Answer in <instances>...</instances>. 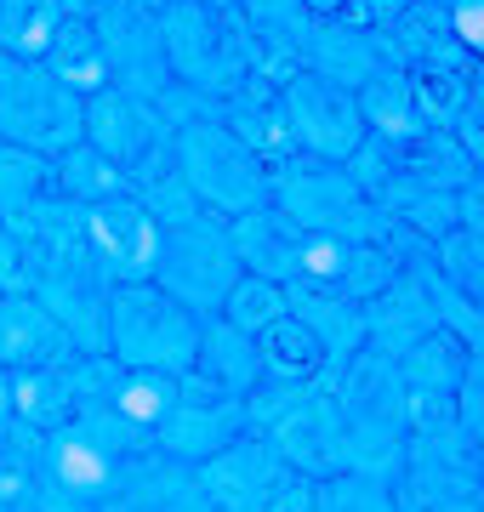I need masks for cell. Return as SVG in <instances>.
I'll use <instances>...</instances> for the list:
<instances>
[{
  "instance_id": "cell-18",
  "label": "cell",
  "mask_w": 484,
  "mask_h": 512,
  "mask_svg": "<svg viewBox=\"0 0 484 512\" xmlns=\"http://www.w3.org/2000/svg\"><path fill=\"white\" fill-rule=\"evenodd\" d=\"M359 103V120H365V131H371V143L382 148H405L416 143L422 131H433L422 114H416V103H410V86H405V74L388 69V74H376V80H365L354 92Z\"/></svg>"
},
{
  "instance_id": "cell-26",
  "label": "cell",
  "mask_w": 484,
  "mask_h": 512,
  "mask_svg": "<svg viewBox=\"0 0 484 512\" xmlns=\"http://www.w3.org/2000/svg\"><path fill=\"white\" fill-rule=\"evenodd\" d=\"M445 23H450V35H456V46L479 57V46H484V0H450Z\"/></svg>"
},
{
  "instance_id": "cell-10",
  "label": "cell",
  "mask_w": 484,
  "mask_h": 512,
  "mask_svg": "<svg viewBox=\"0 0 484 512\" xmlns=\"http://www.w3.org/2000/svg\"><path fill=\"white\" fill-rule=\"evenodd\" d=\"M80 137L97 148V154H109L120 171H137V165L149 160L160 143H171V131L154 120L149 103H137V97H126L120 86H109V92L86 97V109H80Z\"/></svg>"
},
{
  "instance_id": "cell-4",
  "label": "cell",
  "mask_w": 484,
  "mask_h": 512,
  "mask_svg": "<svg viewBox=\"0 0 484 512\" xmlns=\"http://www.w3.org/2000/svg\"><path fill=\"white\" fill-rule=\"evenodd\" d=\"M268 205L302 234H342V239H371V245L388 222V211H376L359 194L348 165L302 160V154L268 165Z\"/></svg>"
},
{
  "instance_id": "cell-25",
  "label": "cell",
  "mask_w": 484,
  "mask_h": 512,
  "mask_svg": "<svg viewBox=\"0 0 484 512\" xmlns=\"http://www.w3.org/2000/svg\"><path fill=\"white\" fill-rule=\"evenodd\" d=\"M410 0H342V12H336V29H365V35H382L399 12H405Z\"/></svg>"
},
{
  "instance_id": "cell-15",
  "label": "cell",
  "mask_w": 484,
  "mask_h": 512,
  "mask_svg": "<svg viewBox=\"0 0 484 512\" xmlns=\"http://www.w3.org/2000/svg\"><path fill=\"white\" fill-rule=\"evenodd\" d=\"M308 69L336 80V86H348L359 92L365 80L393 69L388 46L382 35H365V29H336V23H314V40H308Z\"/></svg>"
},
{
  "instance_id": "cell-14",
  "label": "cell",
  "mask_w": 484,
  "mask_h": 512,
  "mask_svg": "<svg viewBox=\"0 0 484 512\" xmlns=\"http://www.w3.org/2000/svg\"><path fill=\"white\" fill-rule=\"evenodd\" d=\"M75 348L52 308H40L29 296H0V359L18 370H52L63 353Z\"/></svg>"
},
{
  "instance_id": "cell-30",
  "label": "cell",
  "mask_w": 484,
  "mask_h": 512,
  "mask_svg": "<svg viewBox=\"0 0 484 512\" xmlns=\"http://www.w3.org/2000/svg\"><path fill=\"white\" fill-rule=\"evenodd\" d=\"M416 6H450V0H416Z\"/></svg>"
},
{
  "instance_id": "cell-21",
  "label": "cell",
  "mask_w": 484,
  "mask_h": 512,
  "mask_svg": "<svg viewBox=\"0 0 484 512\" xmlns=\"http://www.w3.org/2000/svg\"><path fill=\"white\" fill-rule=\"evenodd\" d=\"M302 512H399L393 490L371 473H325V478H308L302 484Z\"/></svg>"
},
{
  "instance_id": "cell-3",
  "label": "cell",
  "mask_w": 484,
  "mask_h": 512,
  "mask_svg": "<svg viewBox=\"0 0 484 512\" xmlns=\"http://www.w3.org/2000/svg\"><path fill=\"white\" fill-rule=\"evenodd\" d=\"M171 160H177L188 194L200 200L205 217L240 222V217H251V211L268 205V165L234 131H223L217 120H205V114L171 131Z\"/></svg>"
},
{
  "instance_id": "cell-7",
  "label": "cell",
  "mask_w": 484,
  "mask_h": 512,
  "mask_svg": "<svg viewBox=\"0 0 484 512\" xmlns=\"http://www.w3.org/2000/svg\"><path fill=\"white\" fill-rule=\"evenodd\" d=\"M280 114H285V131H291V148H297L302 160L348 165L359 148L371 143L354 92L325 80V74H314V69H302L297 80L280 86Z\"/></svg>"
},
{
  "instance_id": "cell-6",
  "label": "cell",
  "mask_w": 484,
  "mask_h": 512,
  "mask_svg": "<svg viewBox=\"0 0 484 512\" xmlns=\"http://www.w3.org/2000/svg\"><path fill=\"white\" fill-rule=\"evenodd\" d=\"M240 274L245 268H240L234 239H228V222L200 217V222H188V228H166L160 234V256H154L149 279L171 302H183L194 319H211Z\"/></svg>"
},
{
  "instance_id": "cell-11",
  "label": "cell",
  "mask_w": 484,
  "mask_h": 512,
  "mask_svg": "<svg viewBox=\"0 0 484 512\" xmlns=\"http://www.w3.org/2000/svg\"><path fill=\"white\" fill-rule=\"evenodd\" d=\"M188 376H200L205 393L211 399H228L240 404L251 387L262 382V353H257V336H245V330L223 325L217 313L200 325V348H194V365Z\"/></svg>"
},
{
  "instance_id": "cell-1",
  "label": "cell",
  "mask_w": 484,
  "mask_h": 512,
  "mask_svg": "<svg viewBox=\"0 0 484 512\" xmlns=\"http://www.w3.org/2000/svg\"><path fill=\"white\" fill-rule=\"evenodd\" d=\"M160 52L166 74L205 109H217L251 80V40L240 12H217L205 0H177L171 12H160Z\"/></svg>"
},
{
  "instance_id": "cell-23",
  "label": "cell",
  "mask_w": 484,
  "mask_h": 512,
  "mask_svg": "<svg viewBox=\"0 0 484 512\" xmlns=\"http://www.w3.org/2000/svg\"><path fill=\"white\" fill-rule=\"evenodd\" d=\"M46 200H52V165L35 160V154H23V148L0 143V217L23 222Z\"/></svg>"
},
{
  "instance_id": "cell-9",
  "label": "cell",
  "mask_w": 484,
  "mask_h": 512,
  "mask_svg": "<svg viewBox=\"0 0 484 512\" xmlns=\"http://www.w3.org/2000/svg\"><path fill=\"white\" fill-rule=\"evenodd\" d=\"M80 239L92 268L109 285H137L154 274V256H160V222L143 211L137 200H109L80 211Z\"/></svg>"
},
{
  "instance_id": "cell-5",
  "label": "cell",
  "mask_w": 484,
  "mask_h": 512,
  "mask_svg": "<svg viewBox=\"0 0 484 512\" xmlns=\"http://www.w3.org/2000/svg\"><path fill=\"white\" fill-rule=\"evenodd\" d=\"M80 103L75 92H63L40 63H12L0 57V143L23 148L35 160L52 165L57 154H69L80 137Z\"/></svg>"
},
{
  "instance_id": "cell-27",
  "label": "cell",
  "mask_w": 484,
  "mask_h": 512,
  "mask_svg": "<svg viewBox=\"0 0 484 512\" xmlns=\"http://www.w3.org/2000/svg\"><path fill=\"white\" fill-rule=\"evenodd\" d=\"M131 12H149V18H160V12H171V6H177V0H126Z\"/></svg>"
},
{
  "instance_id": "cell-2",
  "label": "cell",
  "mask_w": 484,
  "mask_h": 512,
  "mask_svg": "<svg viewBox=\"0 0 484 512\" xmlns=\"http://www.w3.org/2000/svg\"><path fill=\"white\" fill-rule=\"evenodd\" d=\"M200 325L183 302H171L154 279L137 285H109L103 302V353L120 370H160V376H188Z\"/></svg>"
},
{
  "instance_id": "cell-28",
  "label": "cell",
  "mask_w": 484,
  "mask_h": 512,
  "mask_svg": "<svg viewBox=\"0 0 484 512\" xmlns=\"http://www.w3.org/2000/svg\"><path fill=\"white\" fill-rule=\"evenodd\" d=\"M92 6H103V0H63V12H69V18H86Z\"/></svg>"
},
{
  "instance_id": "cell-22",
  "label": "cell",
  "mask_w": 484,
  "mask_h": 512,
  "mask_svg": "<svg viewBox=\"0 0 484 512\" xmlns=\"http://www.w3.org/2000/svg\"><path fill=\"white\" fill-rule=\"evenodd\" d=\"M285 313H291V291H285V285H274V279H262V274H240L234 291L223 296L217 319L245 330V336H262L268 325H280Z\"/></svg>"
},
{
  "instance_id": "cell-13",
  "label": "cell",
  "mask_w": 484,
  "mask_h": 512,
  "mask_svg": "<svg viewBox=\"0 0 484 512\" xmlns=\"http://www.w3.org/2000/svg\"><path fill=\"white\" fill-rule=\"evenodd\" d=\"M240 427H245V416H240V404H228V399H177L171 404V416L160 421V444H166V456H177V461H211L223 444H234L240 439Z\"/></svg>"
},
{
  "instance_id": "cell-12",
  "label": "cell",
  "mask_w": 484,
  "mask_h": 512,
  "mask_svg": "<svg viewBox=\"0 0 484 512\" xmlns=\"http://www.w3.org/2000/svg\"><path fill=\"white\" fill-rule=\"evenodd\" d=\"M205 120H217L223 131H234L262 165H280L291 160V131H285V114H280V92L262 86V80H245L234 97H223L217 109H205Z\"/></svg>"
},
{
  "instance_id": "cell-8",
  "label": "cell",
  "mask_w": 484,
  "mask_h": 512,
  "mask_svg": "<svg viewBox=\"0 0 484 512\" xmlns=\"http://www.w3.org/2000/svg\"><path fill=\"white\" fill-rule=\"evenodd\" d=\"M86 23L103 40V57H109L114 86L137 103H154V97L171 86L166 74V52H160V18L149 12H131L126 0H103L86 12Z\"/></svg>"
},
{
  "instance_id": "cell-24",
  "label": "cell",
  "mask_w": 484,
  "mask_h": 512,
  "mask_svg": "<svg viewBox=\"0 0 484 512\" xmlns=\"http://www.w3.org/2000/svg\"><path fill=\"white\" fill-rule=\"evenodd\" d=\"M18 399H23V410H29V421H46V427H52L57 410L69 404V382H63L57 370H23Z\"/></svg>"
},
{
  "instance_id": "cell-29",
  "label": "cell",
  "mask_w": 484,
  "mask_h": 512,
  "mask_svg": "<svg viewBox=\"0 0 484 512\" xmlns=\"http://www.w3.org/2000/svg\"><path fill=\"white\" fill-rule=\"evenodd\" d=\"M205 6H217V12H234V6H240V0H205Z\"/></svg>"
},
{
  "instance_id": "cell-19",
  "label": "cell",
  "mask_w": 484,
  "mask_h": 512,
  "mask_svg": "<svg viewBox=\"0 0 484 512\" xmlns=\"http://www.w3.org/2000/svg\"><path fill=\"white\" fill-rule=\"evenodd\" d=\"M63 18H69L63 0H0V57L40 63L63 29Z\"/></svg>"
},
{
  "instance_id": "cell-20",
  "label": "cell",
  "mask_w": 484,
  "mask_h": 512,
  "mask_svg": "<svg viewBox=\"0 0 484 512\" xmlns=\"http://www.w3.org/2000/svg\"><path fill=\"white\" fill-rule=\"evenodd\" d=\"M257 353H262V376H280V382H314L319 370H325V348H319V336L302 325L297 313H285L280 325H268L257 336Z\"/></svg>"
},
{
  "instance_id": "cell-16",
  "label": "cell",
  "mask_w": 484,
  "mask_h": 512,
  "mask_svg": "<svg viewBox=\"0 0 484 512\" xmlns=\"http://www.w3.org/2000/svg\"><path fill=\"white\" fill-rule=\"evenodd\" d=\"M40 69L52 74L63 92H75L80 103L97 92H109L114 74H109V57H103V40H97V29L86 18H63V29H57V40L46 46V57H40Z\"/></svg>"
},
{
  "instance_id": "cell-17",
  "label": "cell",
  "mask_w": 484,
  "mask_h": 512,
  "mask_svg": "<svg viewBox=\"0 0 484 512\" xmlns=\"http://www.w3.org/2000/svg\"><path fill=\"white\" fill-rule=\"evenodd\" d=\"M52 194L75 211H92V205H109V200H131V177L109 154H97L92 143H75L69 154L52 160Z\"/></svg>"
}]
</instances>
